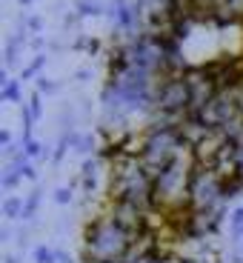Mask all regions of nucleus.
Returning <instances> with one entry per match:
<instances>
[{
  "mask_svg": "<svg viewBox=\"0 0 243 263\" xmlns=\"http://www.w3.org/2000/svg\"><path fill=\"white\" fill-rule=\"evenodd\" d=\"M54 89H58V83H52V80H46V78H38V92H40V95H43V92L52 95Z\"/></svg>",
  "mask_w": 243,
  "mask_h": 263,
  "instance_id": "nucleus-13",
  "label": "nucleus"
},
{
  "mask_svg": "<svg viewBox=\"0 0 243 263\" xmlns=\"http://www.w3.org/2000/svg\"><path fill=\"white\" fill-rule=\"evenodd\" d=\"M26 106H29V112H32V118L38 120V118H40V112H43V103H40V92H34L32 98H29V103H26Z\"/></svg>",
  "mask_w": 243,
  "mask_h": 263,
  "instance_id": "nucleus-11",
  "label": "nucleus"
},
{
  "mask_svg": "<svg viewBox=\"0 0 243 263\" xmlns=\"http://www.w3.org/2000/svg\"><path fill=\"white\" fill-rule=\"evenodd\" d=\"M58 263H74L72 255H66V252H58Z\"/></svg>",
  "mask_w": 243,
  "mask_h": 263,
  "instance_id": "nucleus-17",
  "label": "nucleus"
},
{
  "mask_svg": "<svg viewBox=\"0 0 243 263\" xmlns=\"http://www.w3.org/2000/svg\"><path fill=\"white\" fill-rule=\"evenodd\" d=\"M86 49H89V54H98V49H100V43H98V40H86Z\"/></svg>",
  "mask_w": 243,
  "mask_h": 263,
  "instance_id": "nucleus-14",
  "label": "nucleus"
},
{
  "mask_svg": "<svg viewBox=\"0 0 243 263\" xmlns=\"http://www.w3.org/2000/svg\"><path fill=\"white\" fill-rule=\"evenodd\" d=\"M0 146H3V149L12 146V135H9V132H0Z\"/></svg>",
  "mask_w": 243,
  "mask_h": 263,
  "instance_id": "nucleus-15",
  "label": "nucleus"
},
{
  "mask_svg": "<svg viewBox=\"0 0 243 263\" xmlns=\"http://www.w3.org/2000/svg\"><path fill=\"white\" fill-rule=\"evenodd\" d=\"M103 12V6H100L98 0H80L78 3V14L80 17H89V14H100Z\"/></svg>",
  "mask_w": 243,
  "mask_h": 263,
  "instance_id": "nucleus-8",
  "label": "nucleus"
},
{
  "mask_svg": "<svg viewBox=\"0 0 243 263\" xmlns=\"http://www.w3.org/2000/svg\"><path fill=\"white\" fill-rule=\"evenodd\" d=\"M38 206H40V189H34L32 195L26 197V206H23V217L20 220H26V223H32L34 215H38Z\"/></svg>",
  "mask_w": 243,
  "mask_h": 263,
  "instance_id": "nucleus-4",
  "label": "nucleus"
},
{
  "mask_svg": "<svg viewBox=\"0 0 243 263\" xmlns=\"http://www.w3.org/2000/svg\"><path fill=\"white\" fill-rule=\"evenodd\" d=\"M29 3H34V0H20V6H29Z\"/></svg>",
  "mask_w": 243,
  "mask_h": 263,
  "instance_id": "nucleus-19",
  "label": "nucleus"
},
{
  "mask_svg": "<svg viewBox=\"0 0 243 263\" xmlns=\"http://www.w3.org/2000/svg\"><path fill=\"white\" fill-rule=\"evenodd\" d=\"M0 98L6 100V103H17V100H20V80H6Z\"/></svg>",
  "mask_w": 243,
  "mask_h": 263,
  "instance_id": "nucleus-5",
  "label": "nucleus"
},
{
  "mask_svg": "<svg viewBox=\"0 0 243 263\" xmlns=\"http://www.w3.org/2000/svg\"><path fill=\"white\" fill-rule=\"evenodd\" d=\"M135 237L118 226L109 215L95 217L86 226V240H83V257L86 263H123L129 255Z\"/></svg>",
  "mask_w": 243,
  "mask_h": 263,
  "instance_id": "nucleus-1",
  "label": "nucleus"
},
{
  "mask_svg": "<svg viewBox=\"0 0 243 263\" xmlns=\"http://www.w3.org/2000/svg\"><path fill=\"white\" fill-rule=\"evenodd\" d=\"M72 189H69V186H60V189L58 192H54V200H58V203L60 206H69V203H72Z\"/></svg>",
  "mask_w": 243,
  "mask_h": 263,
  "instance_id": "nucleus-12",
  "label": "nucleus"
},
{
  "mask_svg": "<svg viewBox=\"0 0 243 263\" xmlns=\"http://www.w3.org/2000/svg\"><path fill=\"white\" fill-rule=\"evenodd\" d=\"M26 26L32 29V32H40V17H29V20H26Z\"/></svg>",
  "mask_w": 243,
  "mask_h": 263,
  "instance_id": "nucleus-16",
  "label": "nucleus"
},
{
  "mask_svg": "<svg viewBox=\"0 0 243 263\" xmlns=\"http://www.w3.org/2000/svg\"><path fill=\"white\" fill-rule=\"evenodd\" d=\"M23 197H6V203H3V215L6 220H20L23 217Z\"/></svg>",
  "mask_w": 243,
  "mask_h": 263,
  "instance_id": "nucleus-3",
  "label": "nucleus"
},
{
  "mask_svg": "<svg viewBox=\"0 0 243 263\" xmlns=\"http://www.w3.org/2000/svg\"><path fill=\"white\" fill-rule=\"evenodd\" d=\"M20 146H23V152H26V158L29 160H34V158H40V155H46V152H43V146L38 143V140H20Z\"/></svg>",
  "mask_w": 243,
  "mask_h": 263,
  "instance_id": "nucleus-10",
  "label": "nucleus"
},
{
  "mask_svg": "<svg viewBox=\"0 0 243 263\" xmlns=\"http://www.w3.org/2000/svg\"><path fill=\"white\" fill-rule=\"evenodd\" d=\"M43 63H46V54L40 52V54H38V58H34V60H32V63H29V66H26V69H23V74H20V80H29V78H34V74H38V72H40V69H43Z\"/></svg>",
  "mask_w": 243,
  "mask_h": 263,
  "instance_id": "nucleus-7",
  "label": "nucleus"
},
{
  "mask_svg": "<svg viewBox=\"0 0 243 263\" xmlns=\"http://www.w3.org/2000/svg\"><path fill=\"white\" fill-rule=\"evenodd\" d=\"M34 263H58V252H52L49 246L40 243L38 249H34Z\"/></svg>",
  "mask_w": 243,
  "mask_h": 263,
  "instance_id": "nucleus-9",
  "label": "nucleus"
},
{
  "mask_svg": "<svg viewBox=\"0 0 243 263\" xmlns=\"http://www.w3.org/2000/svg\"><path fill=\"white\" fill-rule=\"evenodd\" d=\"M20 178H23V175H20V172L14 169L12 163H9V166H6V172H3V189H6V192H12L14 186L20 183Z\"/></svg>",
  "mask_w": 243,
  "mask_h": 263,
  "instance_id": "nucleus-6",
  "label": "nucleus"
},
{
  "mask_svg": "<svg viewBox=\"0 0 243 263\" xmlns=\"http://www.w3.org/2000/svg\"><path fill=\"white\" fill-rule=\"evenodd\" d=\"M118 226H123L132 237H140L149 232V220H146V209L135 203H126V200H112V212H109Z\"/></svg>",
  "mask_w": 243,
  "mask_h": 263,
  "instance_id": "nucleus-2",
  "label": "nucleus"
},
{
  "mask_svg": "<svg viewBox=\"0 0 243 263\" xmlns=\"http://www.w3.org/2000/svg\"><path fill=\"white\" fill-rule=\"evenodd\" d=\"M6 263H17V257H14V255H9V257H6Z\"/></svg>",
  "mask_w": 243,
  "mask_h": 263,
  "instance_id": "nucleus-18",
  "label": "nucleus"
}]
</instances>
